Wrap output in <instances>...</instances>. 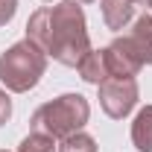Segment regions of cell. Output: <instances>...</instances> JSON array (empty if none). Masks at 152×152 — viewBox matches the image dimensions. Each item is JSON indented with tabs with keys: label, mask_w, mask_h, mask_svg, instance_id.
I'll return each mask as SVG.
<instances>
[{
	"label": "cell",
	"mask_w": 152,
	"mask_h": 152,
	"mask_svg": "<svg viewBox=\"0 0 152 152\" xmlns=\"http://www.w3.org/2000/svg\"><path fill=\"white\" fill-rule=\"evenodd\" d=\"M38 114H50V123L58 120L50 132L61 134V132H70L73 126H82V120L88 117V105L82 102V96H73V94H70V96H61V99L53 102V105H44Z\"/></svg>",
	"instance_id": "cell-2"
},
{
	"label": "cell",
	"mask_w": 152,
	"mask_h": 152,
	"mask_svg": "<svg viewBox=\"0 0 152 152\" xmlns=\"http://www.w3.org/2000/svg\"><path fill=\"white\" fill-rule=\"evenodd\" d=\"M6 117H9V96L0 94V123H3Z\"/></svg>",
	"instance_id": "cell-5"
},
{
	"label": "cell",
	"mask_w": 152,
	"mask_h": 152,
	"mask_svg": "<svg viewBox=\"0 0 152 152\" xmlns=\"http://www.w3.org/2000/svg\"><path fill=\"white\" fill-rule=\"evenodd\" d=\"M137 41H146L140 44V61H152V18H143L137 23Z\"/></svg>",
	"instance_id": "cell-4"
},
{
	"label": "cell",
	"mask_w": 152,
	"mask_h": 152,
	"mask_svg": "<svg viewBox=\"0 0 152 152\" xmlns=\"http://www.w3.org/2000/svg\"><path fill=\"white\" fill-rule=\"evenodd\" d=\"M134 143H137V149L152 152V108H146L137 117V123H134Z\"/></svg>",
	"instance_id": "cell-3"
},
{
	"label": "cell",
	"mask_w": 152,
	"mask_h": 152,
	"mask_svg": "<svg viewBox=\"0 0 152 152\" xmlns=\"http://www.w3.org/2000/svg\"><path fill=\"white\" fill-rule=\"evenodd\" d=\"M41 70H44V58L29 44H18L0 58V79L15 91H26L29 85H35Z\"/></svg>",
	"instance_id": "cell-1"
}]
</instances>
